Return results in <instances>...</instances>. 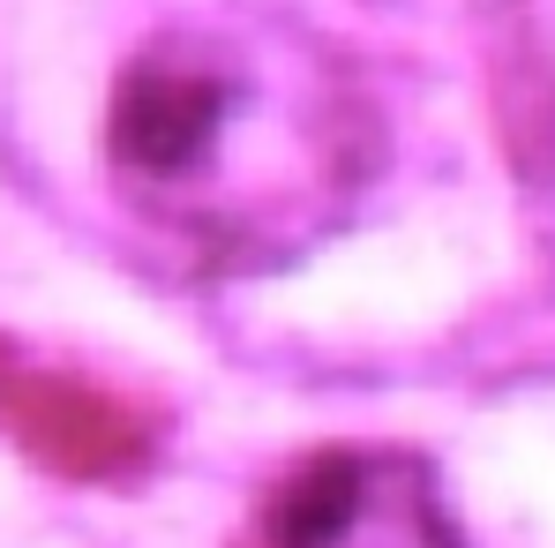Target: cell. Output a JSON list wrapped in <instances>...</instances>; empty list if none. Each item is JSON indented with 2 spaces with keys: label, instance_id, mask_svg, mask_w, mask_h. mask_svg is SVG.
Here are the masks:
<instances>
[{
  "label": "cell",
  "instance_id": "1",
  "mask_svg": "<svg viewBox=\"0 0 555 548\" xmlns=\"http://www.w3.org/2000/svg\"><path fill=\"white\" fill-rule=\"evenodd\" d=\"M105 166L188 271L248 278L323 248L375 174L353 68L285 15H195L113 84Z\"/></svg>",
  "mask_w": 555,
  "mask_h": 548
},
{
  "label": "cell",
  "instance_id": "2",
  "mask_svg": "<svg viewBox=\"0 0 555 548\" xmlns=\"http://www.w3.org/2000/svg\"><path fill=\"white\" fill-rule=\"evenodd\" d=\"M241 548H465L421 458L398 451H315L293 466Z\"/></svg>",
  "mask_w": 555,
  "mask_h": 548
}]
</instances>
